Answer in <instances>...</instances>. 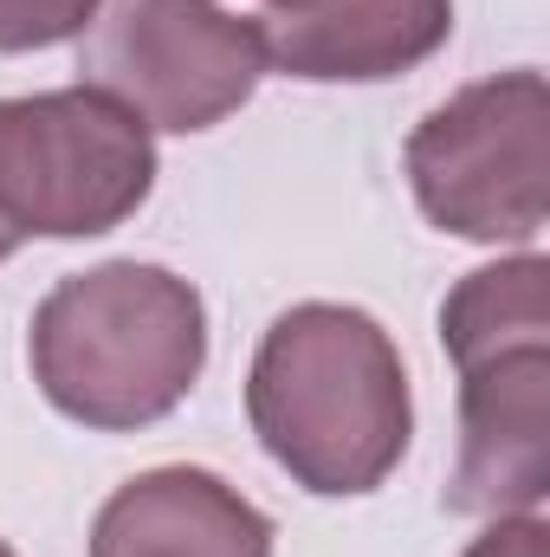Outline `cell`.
Wrapping results in <instances>:
<instances>
[{"mask_svg": "<svg viewBox=\"0 0 550 557\" xmlns=\"http://www.w3.org/2000/svg\"><path fill=\"white\" fill-rule=\"evenodd\" d=\"M39 396L78 428L137 434L175 416L208 363V305L168 267L104 260L59 278L26 331Z\"/></svg>", "mask_w": 550, "mask_h": 557, "instance_id": "cell-2", "label": "cell"}, {"mask_svg": "<svg viewBox=\"0 0 550 557\" xmlns=\"http://www.w3.org/2000/svg\"><path fill=\"white\" fill-rule=\"evenodd\" d=\"M91 557H273V519L208 467H149L98 506Z\"/></svg>", "mask_w": 550, "mask_h": 557, "instance_id": "cell-8", "label": "cell"}, {"mask_svg": "<svg viewBox=\"0 0 550 557\" xmlns=\"http://www.w3.org/2000/svg\"><path fill=\"white\" fill-rule=\"evenodd\" d=\"M98 0H0V52H46L91 26Z\"/></svg>", "mask_w": 550, "mask_h": 557, "instance_id": "cell-10", "label": "cell"}, {"mask_svg": "<svg viewBox=\"0 0 550 557\" xmlns=\"http://www.w3.org/2000/svg\"><path fill=\"white\" fill-rule=\"evenodd\" d=\"M0 557H13V545H7V539H0Z\"/></svg>", "mask_w": 550, "mask_h": 557, "instance_id": "cell-12", "label": "cell"}, {"mask_svg": "<svg viewBox=\"0 0 550 557\" xmlns=\"http://www.w3.org/2000/svg\"><path fill=\"white\" fill-rule=\"evenodd\" d=\"M460 370V460L447 512H532L550 493V337L479 350Z\"/></svg>", "mask_w": 550, "mask_h": 557, "instance_id": "cell-6", "label": "cell"}, {"mask_svg": "<svg viewBox=\"0 0 550 557\" xmlns=\"http://www.w3.org/2000/svg\"><path fill=\"white\" fill-rule=\"evenodd\" d=\"M525 337H550V260L545 253H518L499 267L466 273L447 305H440V344L453 363L499 350V344H525Z\"/></svg>", "mask_w": 550, "mask_h": 557, "instance_id": "cell-9", "label": "cell"}, {"mask_svg": "<svg viewBox=\"0 0 550 557\" xmlns=\"http://www.w3.org/2000/svg\"><path fill=\"white\" fill-rule=\"evenodd\" d=\"M247 421L317 499L376 493L414 441V396L396 337L357 305H291L253 350Z\"/></svg>", "mask_w": 550, "mask_h": 557, "instance_id": "cell-1", "label": "cell"}, {"mask_svg": "<svg viewBox=\"0 0 550 557\" xmlns=\"http://www.w3.org/2000/svg\"><path fill=\"white\" fill-rule=\"evenodd\" d=\"M78 85L117 98L142 131L195 137L227 124L266 78L253 20L221 0H98Z\"/></svg>", "mask_w": 550, "mask_h": 557, "instance_id": "cell-5", "label": "cell"}, {"mask_svg": "<svg viewBox=\"0 0 550 557\" xmlns=\"http://www.w3.org/2000/svg\"><path fill=\"white\" fill-rule=\"evenodd\" d=\"M253 33L285 78L383 85L447 46L453 0H266Z\"/></svg>", "mask_w": 550, "mask_h": 557, "instance_id": "cell-7", "label": "cell"}, {"mask_svg": "<svg viewBox=\"0 0 550 557\" xmlns=\"http://www.w3.org/2000/svg\"><path fill=\"white\" fill-rule=\"evenodd\" d=\"M550 552V532L538 512H505L492 532H479V545L466 557H545Z\"/></svg>", "mask_w": 550, "mask_h": 557, "instance_id": "cell-11", "label": "cell"}, {"mask_svg": "<svg viewBox=\"0 0 550 557\" xmlns=\"http://www.w3.org/2000/svg\"><path fill=\"white\" fill-rule=\"evenodd\" d=\"M409 188L440 234L538 240L550 214V85L518 65L434 104L409 137Z\"/></svg>", "mask_w": 550, "mask_h": 557, "instance_id": "cell-4", "label": "cell"}, {"mask_svg": "<svg viewBox=\"0 0 550 557\" xmlns=\"http://www.w3.org/2000/svg\"><path fill=\"white\" fill-rule=\"evenodd\" d=\"M155 188V137L91 91L0 98V260L26 240H98Z\"/></svg>", "mask_w": 550, "mask_h": 557, "instance_id": "cell-3", "label": "cell"}]
</instances>
